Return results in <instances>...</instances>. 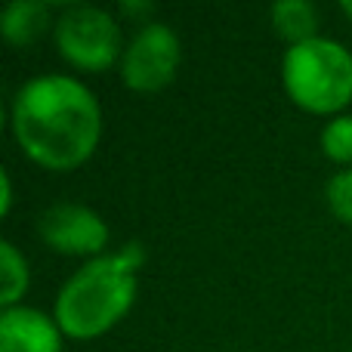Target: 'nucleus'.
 I'll use <instances>...</instances> for the list:
<instances>
[{
	"label": "nucleus",
	"instance_id": "nucleus-4",
	"mask_svg": "<svg viewBox=\"0 0 352 352\" xmlns=\"http://www.w3.org/2000/svg\"><path fill=\"white\" fill-rule=\"evenodd\" d=\"M56 37H59L62 56L80 68H109L118 59L121 31L109 12L93 10V6L68 10L62 16Z\"/></svg>",
	"mask_w": 352,
	"mask_h": 352
},
{
	"label": "nucleus",
	"instance_id": "nucleus-1",
	"mask_svg": "<svg viewBox=\"0 0 352 352\" xmlns=\"http://www.w3.org/2000/svg\"><path fill=\"white\" fill-rule=\"evenodd\" d=\"M12 130L37 164L68 170L90 158L99 142L102 118L96 99L78 80L37 78L19 90Z\"/></svg>",
	"mask_w": 352,
	"mask_h": 352
},
{
	"label": "nucleus",
	"instance_id": "nucleus-9",
	"mask_svg": "<svg viewBox=\"0 0 352 352\" xmlns=\"http://www.w3.org/2000/svg\"><path fill=\"white\" fill-rule=\"evenodd\" d=\"M272 19H275V28H278L294 47H297V43H306V41H316L312 31H316L318 19H316L312 3H306V0H285V3H275Z\"/></svg>",
	"mask_w": 352,
	"mask_h": 352
},
{
	"label": "nucleus",
	"instance_id": "nucleus-10",
	"mask_svg": "<svg viewBox=\"0 0 352 352\" xmlns=\"http://www.w3.org/2000/svg\"><path fill=\"white\" fill-rule=\"evenodd\" d=\"M0 256H3V303H16L19 294L28 285V269H25V260L16 254L10 241L0 244Z\"/></svg>",
	"mask_w": 352,
	"mask_h": 352
},
{
	"label": "nucleus",
	"instance_id": "nucleus-7",
	"mask_svg": "<svg viewBox=\"0 0 352 352\" xmlns=\"http://www.w3.org/2000/svg\"><path fill=\"white\" fill-rule=\"evenodd\" d=\"M0 352H59V334L34 309H6L0 318Z\"/></svg>",
	"mask_w": 352,
	"mask_h": 352
},
{
	"label": "nucleus",
	"instance_id": "nucleus-11",
	"mask_svg": "<svg viewBox=\"0 0 352 352\" xmlns=\"http://www.w3.org/2000/svg\"><path fill=\"white\" fill-rule=\"evenodd\" d=\"M324 152L334 161H352V118H337L322 136Z\"/></svg>",
	"mask_w": 352,
	"mask_h": 352
},
{
	"label": "nucleus",
	"instance_id": "nucleus-3",
	"mask_svg": "<svg viewBox=\"0 0 352 352\" xmlns=\"http://www.w3.org/2000/svg\"><path fill=\"white\" fill-rule=\"evenodd\" d=\"M285 84L309 111H337L352 99V56L334 41H306L285 59Z\"/></svg>",
	"mask_w": 352,
	"mask_h": 352
},
{
	"label": "nucleus",
	"instance_id": "nucleus-13",
	"mask_svg": "<svg viewBox=\"0 0 352 352\" xmlns=\"http://www.w3.org/2000/svg\"><path fill=\"white\" fill-rule=\"evenodd\" d=\"M0 182H3V207H0V210L6 213V210H10V195H12V188H10V176L3 173V176H0Z\"/></svg>",
	"mask_w": 352,
	"mask_h": 352
},
{
	"label": "nucleus",
	"instance_id": "nucleus-8",
	"mask_svg": "<svg viewBox=\"0 0 352 352\" xmlns=\"http://www.w3.org/2000/svg\"><path fill=\"white\" fill-rule=\"evenodd\" d=\"M47 28V6L37 0H19L3 12V34L12 43H31Z\"/></svg>",
	"mask_w": 352,
	"mask_h": 352
},
{
	"label": "nucleus",
	"instance_id": "nucleus-5",
	"mask_svg": "<svg viewBox=\"0 0 352 352\" xmlns=\"http://www.w3.org/2000/svg\"><path fill=\"white\" fill-rule=\"evenodd\" d=\"M179 43L167 25H146L124 56V80L133 90H161L173 80Z\"/></svg>",
	"mask_w": 352,
	"mask_h": 352
},
{
	"label": "nucleus",
	"instance_id": "nucleus-2",
	"mask_svg": "<svg viewBox=\"0 0 352 352\" xmlns=\"http://www.w3.org/2000/svg\"><path fill=\"white\" fill-rule=\"evenodd\" d=\"M142 248L130 244L118 256H99L87 263L59 294L56 318L72 337H96L109 331L136 297V266Z\"/></svg>",
	"mask_w": 352,
	"mask_h": 352
},
{
	"label": "nucleus",
	"instance_id": "nucleus-14",
	"mask_svg": "<svg viewBox=\"0 0 352 352\" xmlns=\"http://www.w3.org/2000/svg\"><path fill=\"white\" fill-rule=\"evenodd\" d=\"M343 12H346V16H352V0H343Z\"/></svg>",
	"mask_w": 352,
	"mask_h": 352
},
{
	"label": "nucleus",
	"instance_id": "nucleus-12",
	"mask_svg": "<svg viewBox=\"0 0 352 352\" xmlns=\"http://www.w3.org/2000/svg\"><path fill=\"white\" fill-rule=\"evenodd\" d=\"M328 201H331V210H334L343 223L352 226V170L337 173L334 179H331Z\"/></svg>",
	"mask_w": 352,
	"mask_h": 352
},
{
	"label": "nucleus",
	"instance_id": "nucleus-6",
	"mask_svg": "<svg viewBox=\"0 0 352 352\" xmlns=\"http://www.w3.org/2000/svg\"><path fill=\"white\" fill-rule=\"evenodd\" d=\"M41 235L59 254H99L109 241L102 219L78 204H56L41 213Z\"/></svg>",
	"mask_w": 352,
	"mask_h": 352
}]
</instances>
